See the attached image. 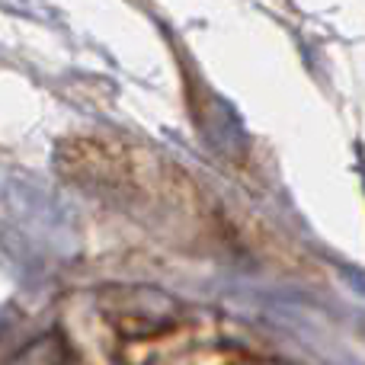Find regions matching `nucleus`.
I'll return each instance as SVG.
<instances>
[{
	"instance_id": "obj_1",
	"label": "nucleus",
	"mask_w": 365,
	"mask_h": 365,
	"mask_svg": "<svg viewBox=\"0 0 365 365\" xmlns=\"http://www.w3.org/2000/svg\"><path fill=\"white\" fill-rule=\"evenodd\" d=\"M68 356L87 362H227L272 349L247 327L154 289H96L64 311Z\"/></svg>"
}]
</instances>
